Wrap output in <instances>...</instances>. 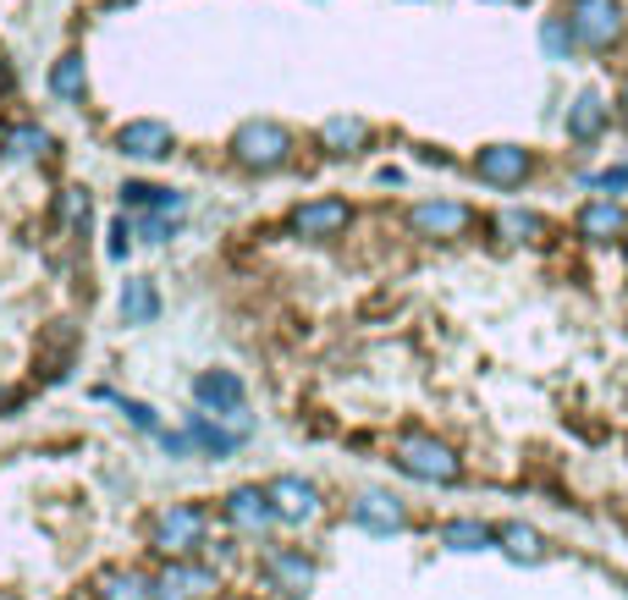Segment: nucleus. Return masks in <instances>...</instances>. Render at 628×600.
Returning a JSON list of instances; mask_svg holds the SVG:
<instances>
[{"label": "nucleus", "instance_id": "nucleus-14", "mask_svg": "<svg viewBox=\"0 0 628 600\" xmlns=\"http://www.w3.org/2000/svg\"><path fill=\"white\" fill-rule=\"evenodd\" d=\"M265 579H271L276 590H287V596H304L314 584V562L304 551H271V557H265Z\"/></svg>", "mask_w": 628, "mask_h": 600}, {"label": "nucleus", "instance_id": "nucleus-21", "mask_svg": "<svg viewBox=\"0 0 628 600\" xmlns=\"http://www.w3.org/2000/svg\"><path fill=\"white\" fill-rule=\"evenodd\" d=\"M122 314H128V325H150L160 314L155 282H128V287H122Z\"/></svg>", "mask_w": 628, "mask_h": 600}, {"label": "nucleus", "instance_id": "nucleus-6", "mask_svg": "<svg viewBox=\"0 0 628 600\" xmlns=\"http://www.w3.org/2000/svg\"><path fill=\"white\" fill-rule=\"evenodd\" d=\"M347 221H353V210H347V199H310V204H298L293 215H287V226L298 232V237H336V232H347Z\"/></svg>", "mask_w": 628, "mask_h": 600}, {"label": "nucleus", "instance_id": "nucleus-18", "mask_svg": "<svg viewBox=\"0 0 628 600\" xmlns=\"http://www.w3.org/2000/svg\"><path fill=\"white\" fill-rule=\"evenodd\" d=\"M320 144L331 154H358L369 144V128H364L358 116H331V122L320 128Z\"/></svg>", "mask_w": 628, "mask_h": 600}, {"label": "nucleus", "instance_id": "nucleus-33", "mask_svg": "<svg viewBox=\"0 0 628 600\" xmlns=\"http://www.w3.org/2000/svg\"><path fill=\"white\" fill-rule=\"evenodd\" d=\"M624 105H628V94H624Z\"/></svg>", "mask_w": 628, "mask_h": 600}, {"label": "nucleus", "instance_id": "nucleus-11", "mask_svg": "<svg viewBox=\"0 0 628 600\" xmlns=\"http://www.w3.org/2000/svg\"><path fill=\"white\" fill-rule=\"evenodd\" d=\"M193 397H199V408H210V414H243V380L232 375V369H210V375H199L193 380Z\"/></svg>", "mask_w": 628, "mask_h": 600}, {"label": "nucleus", "instance_id": "nucleus-30", "mask_svg": "<svg viewBox=\"0 0 628 600\" xmlns=\"http://www.w3.org/2000/svg\"><path fill=\"white\" fill-rule=\"evenodd\" d=\"M585 187H596V193H607V187H628V165H612V171H601V176H590Z\"/></svg>", "mask_w": 628, "mask_h": 600}, {"label": "nucleus", "instance_id": "nucleus-25", "mask_svg": "<svg viewBox=\"0 0 628 600\" xmlns=\"http://www.w3.org/2000/svg\"><path fill=\"white\" fill-rule=\"evenodd\" d=\"M165 193H171V187H155V182H128V187H122V204H128V210H160Z\"/></svg>", "mask_w": 628, "mask_h": 600}, {"label": "nucleus", "instance_id": "nucleus-7", "mask_svg": "<svg viewBox=\"0 0 628 600\" xmlns=\"http://www.w3.org/2000/svg\"><path fill=\"white\" fill-rule=\"evenodd\" d=\"M469 204H453V199H425L408 210V226L419 237H458V232H469Z\"/></svg>", "mask_w": 628, "mask_h": 600}, {"label": "nucleus", "instance_id": "nucleus-19", "mask_svg": "<svg viewBox=\"0 0 628 600\" xmlns=\"http://www.w3.org/2000/svg\"><path fill=\"white\" fill-rule=\"evenodd\" d=\"M94 600H160L155 596V579H144V573H105L100 584H94Z\"/></svg>", "mask_w": 628, "mask_h": 600}, {"label": "nucleus", "instance_id": "nucleus-9", "mask_svg": "<svg viewBox=\"0 0 628 600\" xmlns=\"http://www.w3.org/2000/svg\"><path fill=\"white\" fill-rule=\"evenodd\" d=\"M117 150L128 154V160H165V154L176 150V133L165 128V122H128L122 133H117Z\"/></svg>", "mask_w": 628, "mask_h": 600}, {"label": "nucleus", "instance_id": "nucleus-24", "mask_svg": "<svg viewBox=\"0 0 628 600\" xmlns=\"http://www.w3.org/2000/svg\"><path fill=\"white\" fill-rule=\"evenodd\" d=\"M6 154L11 160H44L50 154V133L44 128H17V133H6Z\"/></svg>", "mask_w": 628, "mask_h": 600}, {"label": "nucleus", "instance_id": "nucleus-5", "mask_svg": "<svg viewBox=\"0 0 628 600\" xmlns=\"http://www.w3.org/2000/svg\"><path fill=\"white\" fill-rule=\"evenodd\" d=\"M474 171L490 187H518L535 171V160H529V150H518V144H485V150L474 154Z\"/></svg>", "mask_w": 628, "mask_h": 600}, {"label": "nucleus", "instance_id": "nucleus-8", "mask_svg": "<svg viewBox=\"0 0 628 600\" xmlns=\"http://www.w3.org/2000/svg\"><path fill=\"white\" fill-rule=\"evenodd\" d=\"M226 518H232L243 535H265V529L276 523V501H271V490H260V485H237V490L226 496Z\"/></svg>", "mask_w": 628, "mask_h": 600}, {"label": "nucleus", "instance_id": "nucleus-20", "mask_svg": "<svg viewBox=\"0 0 628 600\" xmlns=\"http://www.w3.org/2000/svg\"><path fill=\"white\" fill-rule=\"evenodd\" d=\"M83 83H89V67H83V55L72 50V55H61L55 67H50V89L61 94V100H83Z\"/></svg>", "mask_w": 628, "mask_h": 600}, {"label": "nucleus", "instance_id": "nucleus-16", "mask_svg": "<svg viewBox=\"0 0 628 600\" xmlns=\"http://www.w3.org/2000/svg\"><path fill=\"white\" fill-rule=\"evenodd\" d=\"M568 133H574L579 144H590V139L607 133V100H601L596 89H585V94L574 100V111H568Z\"/></svg>", "mask_w": 628, "mask_h": 600}, {"label": "nucleus", "instance_id": "nucleus-3", "mask_svg": "<svg viewBox=\"0 0 628 600\" xmlns=\"http://www.w3.org/2000/svg\"><path fill=\"white\" fill-rule=\"evenodd\" d=\"M568 28H574L579 50H612L624 39V11H618V0H574Z\"/></svg>", "mask_w": 628, "mask_h": 600}, {"label": "nucleus", "instance_id": "nucleus-29", "mask_svg": "<svg viewBox=\"0 0 628 600\" xmlns=\"http://www.w3.org/2000/svg\"><path fill=\"white\" fill-rule=\"evenodd\" d=\"M122 414H128L139 430H160V419H155V408H150V403H122Z\"/></svg>", "mask_w": 628, "mask_h": 600}, {"label": "nucleus", "instance_id": "nucleus-32", "mask_svg": "<svg viewBox=\"0 0 628 600\" xmlns=\"http://www.w3.org/2000/svg\"><path fill=\"white\" fill-rule=\"evenodd\" d=\"M287 600H304V596H287Z\"/></svg>", "mask_w": 628, "mask_h": 600}, {"label": "nucleus", "instance_id": "nucleus-17", "mask_svg": "<svg viewBox=\"0 0 628 600\" xmlns=\"http://www.w3.org/2000/svg\"><path fill=\"white\" fill-rule=\"evenodd\" d=\"M496 546H502V551H507L518 568H535V562H546V540H540V529H529V523H502Z\"/></svg>", "mask_w": 628, "mask_h": 600}, {"label": "nucleus", "instance_id": "nucleus-26", "mask_svg": "<svg viewBox=\"0 0 628 600\" xmlns=\"http://www.w3.org/2000/svg\"><path fill=\"white\" fill-rule=\"evenodd\" d=\"M540 44H546L551 55H568V50H574V28H568V17H551V22L540 28Z\"/></svg>", "mask_w": 628, "mask_h": 600}, {"label": "nucleus", "instance_id": "nucleus-12", "mask_svg": "<svg viewBox=\"0 0 628 600\" xmlns=\"http://www.w3.org/2000/svg\"><path fill=\"white\" fill-rule=\"evenodd\" d=\"M271 501H276V518H287V523H304V518L320 512V490L310 479H298V474L271 479Z\"/></svg>", "mask_w": 628, "mask_h": 600}, {"label": "nucleus", "instance_id": "nucleus-2", "mask_svg": "<svg viewBox=\"0 0 628 600\" xmlns=\"http://www.w3.org/2000/svg\"><path fill=\"white\" fill-rule=\"evenodd\" d=\"M397 468L414 474V479H425V485H453V479L464 474L458 451L447 447V441H436V436H403V447H397Z\"/></svg>", "mask_w": 628, "mask_h": 600}, {"label": "nucleus", "instance_id": "nucleus-15", "mask_svg": "<svg viewBox=\"0 0 628 600\" xmlns=\"http://www.w3.org/2000/svg\"><path fill=\"white\" fill-rule=\"evenodd\" d=\"M579 232H585L590 243H612V237H628L624 204H612V199H596V204H585V210H579Z\"/></svg>", "mask_w": 628, "mask_h": 600}, {"label": "nucleus", "instance_id": "nucleus-1", "mask_svg": "<svg viewBox=\"0 0 628 600\" xmlns=\"http://www.w3.org/2000/svg\"><path fill=\"white\" fill-rule=\"evenodd\" d=\"M232 160H237L243 171H282V165L293 160V133H287L282 122H271V116L243 122V128L232 133Z\"/></svg>", "mask_w": 628, "mask_h": 600}, {"label": "nucleus", "instance_id": "nucleus-31", "mask_svg": "<svg viewBox=\"0 0 628 600\" xmlns=\"http://www.w3.org/2000/svg\"><path fill=\"white\" fill-rule=\"evenodd\" d=\"M165 237H171V221H165V210H160V215L144 221V243H165Z\"/></svg>", "mask_w": 628, "mask_h": 600}, {"label": "nucleus", "instance_id": "nucleus-4", "mask_svg": "<svg viewBox=\"0 0 628 600\" xmlns=\"http://www.w3.org/2000/svg\"><path fill=\"white\" fill-rule=\"evenodd\" d=\"M199 540H204V507L182 501L155 518V551H165V557H188Z\"/></svg>", "mask_w": 628, "mask_h": 600}, {"label": "nucleus", "instance_id": "nucleus-27", "mask_svg": "<svg viewBox=\"0 0 628 600\" xmlns=\"http://www.w3.org/2000/svg\"><path fill=\"white\" fill-rule=\"evenodd\" d=\"M496 226H502V232H513V237H540V221H535V215H518V210H513V215H502Z\"/></svg>", "mask_w": 628, "mask_h": 600}, {"label": "nucleus", "instance_id": "nucleus-23", "mask_svg": "<svg viewBox=\"0 0 628 600\" xmlns=\"http://www.w3.org/2000/svg\"><path fill=\"white\" fill-rule=\"evenodd\" d=\"M442 540H447L453 551H490V546H496V529H485V523H474V518H453Z\"/></svg>", "mask_w": 628, "mask_h": 600}, {"label": "nucleus", "instance_id": "nucleus-10", "mask_svg": "<svg viewBox=\"0 0 628 600\" xmlns=\"http://www.w3.org/2000/svg\"><path fill=\"white\" fill-rule=\"evenodd\" d=\"M353 523L369 529V535H397V529L408 523V512H403L397 496H386V490H364V496L353 501Z\"/></svg>", "mask_w": 628, "mask_h": 600}, {"label": "nucleus", "instance_id": "nucleus-22", "mask_svg": "<svg viewBox=\"0 0 628 600\" xmlns=\"http://www.w3.org/2000/svg\"><path fill=\"white\" fill-rule=\"evenodd\" d=\"M188 436H193V447H204L210 457H226V451H237L243 447V430H221V425H210L204 414L188 425Z\"/></svg>", "mask_w": 628, "mask_h": 600}, {"label": "nucleus", "instance_id": "nucleus-28", "mask_svg": "<svg viewBox=\"0 0 628 600\" xmlns=\"http://www.w3.org/2000/svg\"><path fill=\"white\" fill-rule=\"evenodd\" d=\"M128 243H133V226H128V221H111V243H105V254H111V260H128Z\"/></svg>", "mask_w": 628, "mask_h": 600}, {"label": "nucleus", "instance_id": "nucleus-13", "mask_svg": "<svg viewBox=\"0 0 628 600\" xmlns=\"http://www.w3.org/2000/svg\"><path fill=\"white\" fill-rule=\"evenodd\" d=\"M204 590H215V573L204 562H171L155 579L160 600H193V596H204Z\"/></svg>", "mask_w": 628, "mask_h": 600}]
</instances>
